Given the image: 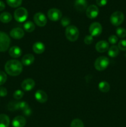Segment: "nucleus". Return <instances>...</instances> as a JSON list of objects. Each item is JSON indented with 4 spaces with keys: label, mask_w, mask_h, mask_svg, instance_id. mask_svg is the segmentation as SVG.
Returning <instances> with one entry per match:
<instances>
[{
    "label": "nucleus",
    "mask_w": 126,
    "mask_h": 127,
    "mask_svg": "<svg viewBox=\"0 0 126 127\" xmlns=\"http://www.w3.org/2000/svg\"><path fill=\"white\" fill-rule=\"evenodd\" d=\"M99 14V9L95 5H90L86 8V15L88 18L95 19L98 16Z\"/></svg>",
    "instance_id": "nucleus-10"
},
{
    "label": "nucleus",
    "mask_w": 126,
    "mask_h": 127,
    "mask_svg": "<svg viewBox=\"0 0 126 127\" xmlns=\"http://www.w3.org/2000/svg\"><path fill=\"white\" fill-rule=\"evenodd\" d=\"M28 107H29V106L26 102L22 101L19 102V110H21L23 112V110L27 109Z\"/></svg>",
    "instance_id": "nucleus-33"
},
{
    "label": "nucleus",
    "mask_w": 126,
    "mask_h": 127,
    "mask_svg": "<svg viewBox=\"0 0 126 127\" xmlns=\"http://www.w3.org/2000/svg\"><path fill=\"white\" fill-rule=\"evenodd\" d=\"M26 124V120L23 116H17L13 119L12 125L13 127H24Z\"/></svg>",
    "instance_id": "nucleus-15"
},
{
    "label": "nucleus",
    "mask_w": 126,
    "mask_h": 127,
    "mask_svg": "<svg viewBox=\"0 0 126 127\" xmlns=\"http://www.w3.org/2000/svg\"><path fill=\"white\" fill-rule=\"evenodd\" d=\"M35 23L40 27H44L47 23V19L44 14L42 12H37L33 16Z\"/></svg>",
    "instance_id": "nucleus-9"
},
{
    "label": "nucleus",
    "mask_w": 126,
    "mask_h": 127,
    "mask_svg": "<svg viewBox=\"0 0 126 127\" xmlns=\"http://www.w3.org/2000/svg\"><path fill=\"white\" fill-rule=\"evenodd\" d=\"M119 53V49L118 47L116 45H112L109 48L108 50V55L111 58L116 57Z\"/></svg>",
    "instance_id": "nucleus-22"
},
{
    "label": "nucleus",
    "mask_w": 126,
    "mask_h": 127,
    "mask_svg": "<svg viewBox=\"0 0 126 127\" xmlns=\"http://www.w3.org/2000/svg\"><path fill=\"white\" fill-rule=\"evenodd\" d=\"M93 42V36H91V35H86L84 38V42L86 45L91 44Z\"/></svg>",
    "instance_id": "nucleus-34"
},
{
    "label": "nucleus",
    "mask_w": 126,
    "mask_h": 127,
    "mask_svg": "<svg viewBox=\"0 0 126 127\" xmlns=\"http://www.w3.org/2000/svg\"><path fill=\"white\" fill-rule=\"evenodd\" d=\"M22 50L20 47L17 46H14L12 47L9 50V54L11 57L14 58H17L20 57L22 55Z\"/></svg>",
    "instance_id": "nucleus-16"
},
{
    "label": "nucleus",
    "mask_w": 126,
    "mask_h": 127,
    "mask_svg": "<svg viewBox=\"0 0 126 127\" xmlns=\"http://www.w3.org/2000/svg\"><path fill=\"white\" fill-rule=\"evenodd\" d=\"M36 100L40 103H44L48 100V95L46 93L42 90H38L35 94Z\"/></svg>",
    "instance_id": "nucleus-14"
},
{
    "label": "nucleus",
    "mask_w": 126,
    "mask_h": 127,
    "mask_svg": "<svg viewBox=\"0 0 126 127\" xmlns=\"http://www.w3.org/2000/svg\"><path fill=\"white\" fill-rule=\"evenodd\" d=\"M119 49L122 51L126 50V40H121L118 43Z\"/></svg>",
    "instance_id": "nucleus-32"
},
{
    "label": "nucleus",
    "mask_w": 126,
    "mask_h": 127,
    "mask_svg": "<svg viewBox=\"0 0 126 127\" xmlns=\"http://www.w3.org/2000/svg\"><path fill=\"white\" fill-rule=\"evenodd\" d=\"M19 102H10L7 105V109L10 111H16V110H19Z\"/></svg>",
    "instance_id": "nucleus-25"
},
{
    "label": "nucleus",
    "mask_w": 126,
    "mask_h": 127,
    "mask_svg": "<svg viewBox=\"0 0 126 127\" xmlns=\"http://www.w3.org/2000/svg\"><path fill=\"white\" fill-rule=\"evenodd\" d=\"M61 23L62 26H63V27H68L70 23V20L69 17H64L63 18H62L61 21Z\"/></svg>",
    "instance_id": "nucleus-31"
},
{
    "label": "nucleus",
    "mask_w": 126,
    "mask_h": 127,
    "mask_svg": "<svg viewBox=\"0 0 126 127\" xmlns=\"http://www.w3.org/2000/svg\"><path fill=\"white\" fill-rule=\"evenodd\" d=\"M124 15L121 11H116L111 14L110 17L111 23L113 26H119L124 22Z\"/></svg>",
    "instance_id": "nucleus-5"
},
{
    "label": "nucleus",
    "mask_w": 126,
    "mask_h": 127,
    "mask_svg": "<svg viewBox=\"0 0 126 127\" xmlns=\"http://www.w3.org/2000/svg\"><path fill=\"white\" fill-rule=\"evenodd\" d=\"M48 17L52 21H58L62 17V12L58 9H50L48 11Z\"/></svg>",
    "instance_id": "nucleus-8"
},
{
    "label": "nucleus",
    "mask_w": 126,
    "mask_h": 127,
    "mask_svg": "<svg viewBox=\"0 0 126 127\" xmlns=\"http://www.w3.org/2000/svg\"><path fill=\"white\" fill-rule=\"evenodd\" d=\"M32 48H33V51L35 53L42 54V53L44 52V50H45V47L42 42H37L33 44Z\"/></svg>",
    "instance_id": "nucleus-19"
},
{
    "label": "nucleus",
    "mask_w": 126,
    "mask_h": 127,
    "mask_svg": "<svg viewBox=\"0 0 126 127\" xmlns=\"http://www.w3.org/2000/svg\"><path fill=\"white\" fill-rule=\"evenodd\" d=\"M35 57L32 54L25 55L22 58V64L25 66H30L34 62Z\"/></svg>",
    "instance_id": "nucleus-18"
},
{
    "label": "nucleus",
    "mask_w": 126,
    "mask_h": 127,
    "mask_svg": "<svg viewBox=\"0 0 126 127\" xmlns=\"http://www.w3.org/2000/svg\"><path fill=\"white\" fill-rule=\"evenodd\" d=\"M65 36L69 41L75 42L79 38V29L75 26H69L65 29Z\"/></svg>",
    "instance_id": "nucleus-2"
},
{
    "label": "nucleus",
    "mask_w": 126,
    "mask_h": 127,
    "mask_svg": "<svg viewBox=\"0 0 126 127\" xmlns=\"http://www.w3.org/2000/svg\"><path fill=\"white\" fill-rule=\"evenodd\" d=\"M12 17L10 13L7 12H2L0 14V21L3 23H8L11 22Z\"/></svg>",
    "instance_id": "nucleus-21"
},
{
    "label": "nucleus",
    "mask_w": 126,
    "mask_h": 127,
    "mask_svg": "<svg viewBox=\"0 0 126 127\" xmlns=\"http://www.w3.org/2000/svg\"><path fill=\"white\" fill-rule=\"evenodd\" d=\"M23 64L17 60H11L6 62L5 64V71L9 75L12 76H18L22 73Z\"/></svg>",
    "instance_id": "nucleus-1"
},
{
    "label": "nucleus",
    "mask_w": 126,
    "mask_h": 127,
    "mask_svg": "<svg viewBox=\"0 0 126 127\" xmlns=\"http://www.w3.org/2000/svg\"><path fill=\"white\" fill-rule=\"evenodd\" d=\"M10 124V119L5 114L0 115V127H8Z\"/></svg>",
    "instance_id": "nucleus-20"
},
{
    "label": "nucleus",
    "mask_w": 126,
    "mask_h": 127,
    "mask_svg": "<svg viewBox=\"0 0 126 127\" xmlns=\"http://www.w3.org/2000/svg\"><path fill=\"white\" fill-rule=\"evenodd\" d=\"M109 64V60L105 56L98 57L95 60V68L98 71H103L107 68Z\"/></svg>",
    "instance_id": "nucleus-3"
},
{
    "label": "nucleus",
    "mask_w": 126,
    "mask_h": 127,
    "mask_svg": "<svg viewBox=\"0 0 126 127\" xmlns=\"http://www.w3.org/2000/svg\"><path fill=\"white\" fill-rule=\"evenodd\" d=\"M107 0H96V2L98 6H104L107 4Z\"/></svg>",
    "instance_id": "nucleus-37"
},
{
    "label": "nucleus",
    "mask_w": 126,
    "mask_h": 127,
    "mask_svg": "<svg viewBox=\"0 0 126 127\" xmlns=\"http://www.w3.org/2000/svg\"><path fill=\"white\" fill-rule=\"evenodd\" d=\"M11 43V39L7 33L0 32V52H4L7 50Z\"/></svg>",
    "instance_id": "nucleus-4"
},
{
    "label": "nucleus",
    "mask_w": 126,
    "mask_h": 127,
    "mask_svg": "<svg viewBox=\"0 0 126 127\" xmlns=\"http://www.w3.org/2000/svg\"><path fill=\"white\" fill-rule=\"evenodd\" d=\"M116 34L119 38H123L126 37V30L122 27H119L116 29Z\"/></svg>",
    "instance_id": "nucleus-28"
},
{
    "label": "nucleus",
    "mask_w": 126,
    "mask_h": 127,
    "mask_svg": "<svg viewBox=\"0 0 126 127\" xmlns=\"http://www.w3.org/2000/svg\"><path fill=\"white\" fill-rule=\"evenodd\" d=\"M7 94V91L4 87H0V96L5 97Z\"/></svg>",
    "instance_id": "nucleus-36"
},
{
    "label": "nucleus",
    "mask_w": 126,
    "mask_h": 127,
    "mask_svg": "<svg viewBox=\"0 0 126 127\" xmlns=\"http://www.w3.org/2000/svg\"><path fill=\"white\" fill-rule=\"evenodd\" d=\"M75 7L77 11L80 12L84 11L86 9L87 2L86 0H76L75 1Z\"/></svg>",
    "instance_id": "nucleus-17"
},
{
    "label": "nucleus",
    "mask_w": 126,
    "mask_h": 127,
    "mask_svg": "<svg viewBox=\"0 0 126 127\" xmlns=\"http://www.w3.org/2000/svg\"><path fill=\"white\" fill-rule=\"evenodd\" d=\"M23 113L25 115H26V116H30V115H31V114H32V110H31L30 107H29L27 108V109L23 110Z\"/></svg>",
    "instance_id": "nucleus-38"
},
{
    "label": "nucleus",
    "mask_w": 126,
    "mask_h": 127,
    "mask_svg": "<svg viewBox=\"0 0 126 127\" xmlns=\"http://www.w3.org/2000/svg\"><path fill=\"white\" fill-rule=\"evenodd\" d=\"M14 18L17 22H23L28 17V11L24 7H19L14 12Z\"/></svg>",
    "instance_id": "nucleus-6"
},
{
    "label": "nucleus",
    "mask_w": 126,
    "mask_h": 127,
    "mask_svg": "<svg viewBox=\"0 0 126 127\" xmlns=\"http://www.w3.org/2000/svg\"><path fill=\"white\" fill-rule=\"evenodd\" d=\"M5 8V4L2 1H0V11H2Z\"/></svg>",
    "instance_id": "nucleus-39"
},
{
    "label": "nucleus",
    "mask_w": 126,
    "mask_h": 127,
    "mask_svg": "<svg viewBox=\"0 0 126 127\" xmlns=\"http://www.w3.org/2000/svg\"><path fill=\"white\" fill-rule=\"evenodd\" d=\"M7 4L12 7H17L21 6L22 0H6Z\"/></svg>",
    "instance_id": "nucleus-26"
},
{
    "label": "nucleus",
    "mask_w": 126,
    "mask_h": 127,
    "mask_svg": "<svg viewBox=\"0 0 126 127\" xmlns=\"http://www.w3.org/2000/svg\"><path fill=\"white\" fill-rule=\"evenodd\" d=\"M35 85V83L33 79L31 78H27L22 82L21 87L25 91H29L34 88Z\"/></svg>",
    "instance_id": "nucleus-11"
},
{
    "label": "nucleus",
    "mask_w": 126,
    "mask_h": 127,
    "mask_svg": "<svg viewBox=\"0 0 126 127\" xmlns=\"http://www.w3.org/2000/svg\"><path fill=\"white\" fill-rule=\"evenodd\" d=\"M96 50L100 53H104L107 51L109 48V43L105 40H101L98 42L95 46Z\"/></svg>",
    "instance_id": "nucleus-12"
},
{
    "label": "nucleus",
    "mask_w": 126,
    "mask_h": 127,
    "mask_svg": "<svg viewBox=\"0 0 126 127\" xmlns=\"http://www.w3.org/2000/svg\"><path fill=\"white\" fill-rule=\"evenodd\" d=\"M70 127H84L83 122L79 119H75L72 121Z\"/></svg>",
    "instance_id": "nucleus-27"
},
{
    "label": "nucleus",
    "mask_w": 126,
    "mask_h": 127,
    "mask_svg": "<svg viewBox=\"0 0 126 127\" xmlns=\"http://www.w3.org/2000/svg\"><path fill=\"white\" fill-rule=\"evenodd\" d=\"M117 40H118V38H117V37L116 35H112L110 36L108 38V41L111 44H116L117 42Z\"/></svg>",
    "instance_id": "nucleus-35"
},
{
    "label": "nucleus",
    "mask_w": 126,
    "mask_h": 127,
    "mask_svg": "<svg viewBox=\"0 0 126 127\" xmlns=\"http://www.w3.org/2000/svg\"><path fill=\"white\" fill-rule=\"evenodd\" d=\"M7 81V75L4 72L0 71V86L4 84Z\"/></svg>",
    "instance_id": "nucleus-30"
},
{
    "label": "nucleus",
    "mask_w": 126,
    "mask_h": 127,
    "mask_svg": "<svg viewBox=\"0 0 126 127\" xmlns=\"http://www.w3.org/2000/svg\"><path fill=\"white\" fill-rule=\"evenodd\" d=\"M24 95V93L21 90H17L14 93L13 97L16 99H21Z\"/></svg>",
    "instance_id": "nucleus-29"
},
{
    "label": "nucleus",
    "mask_w": 126,
    "mask_h": 127,
    "mask_svg": "<svg viewBox=\"0 0 126 127\" xmlns=\"http://www.w3.org/2000/svg\"><path fill=\"white\" fill-rule=\"evenodd\" d=\"M10 35L11 37L16 40L21 39L24 36V32L21 28H14L10 32Z\"/></svg>",
    "instance_id": "nucleus-13"
},
{
    "label": "nucleus",
    "mask_w": 126,
    "mask_h": 127,
    "mask_svg": "<svg viewBox=\"0 0 126 127\" xmlns=\"http://www.w3.org/2000/svg\"><path fill=\"white\" fill-rule=\"evenodd\" d=\"M102 26L100 23L97 22H93L90 25L89 27V32L93 37H96L100 35L102 32Z\"/></svg>",
    "instance_id": "nucleus-7"
},
{
    "label": "nucleus",
    "mask_w": 126,
    "mask_h": 127,
    "mask_svg": "<svg viewBox=\"0 0 126 127\" xmlns=\"http://www.w3.org/2000/svg\"><path fill=\"white\" fill-rule=\"evenodd\" d=\"M98 88L100 91L103 93H107L110 89V86L109 83L106 81H101L99 83Z\"/></svg>",
    "instance_id": "nucleus-23"
},
{
    "label": "nucleus",
    "mask_w": 126,
    "mask_h": 127,
    "mask_svg": "<svg viewBox=\"0 0 126 127\" xmlns=\"http://www.w3.org/2000/svg\"></svg>",
    "instance_id": "nucleus-40"
},
{
    "label": "nucleus",
    "mask_w": 126,
    "mask_h": 127,
    "mask_svg": "<svg viewBox=\"0 0 126 127\" xmlns=\"http://www.w3.org/2000/svg\"><path fill=\"white\" fill-rule=\"evenodd\" d=\"M23 29L27 32H32L35 29V26L32 21H27L23 24Z\"/></svg>",
    "instance_id": "nucleus-24"
}]
</instances>
